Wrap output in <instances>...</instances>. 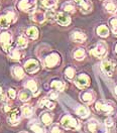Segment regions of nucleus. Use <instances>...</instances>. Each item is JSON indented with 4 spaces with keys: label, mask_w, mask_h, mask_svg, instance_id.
Here are the masks:
<instances>
[{
    "label": "nucleus",
    "mask_w": 117,
    "mask_h": 133,
    "mask_svg": "<svg viewBox=\"0 0 117 133\" xmlns=\"http://www.w3.org/2000/svg\"><path fill=\"white\" fill-rule=\"evenodd\" d=\"M73 58L77 59V61H83L84 58H86V51L82 48H79V49H76L73 51Z\"/></svg>",
    "instance_id": "32"
},
{
    "label": "nucleus",
    "mask_w": 117,
    "mask_h": 133,
    "mask_svg": "<svg viewBox=\"0 0 117 133\" xmlns=\"http://www.w3.org/2000/svg\"><path fill=\"white\" fill-rule=\"evenodd\" d=\"M109 25H110V28H111L113 34L117 36V17H111L109 19Z\"/></svg>",
    "instance_id": "38"
},
{
    "label": "nucleus",
    "mask_w": 117,
    "mask_h": 133,
    "mask_svg": "<svg viewBox=\"0 0 117 133\" xmlns=\"http://www.w3.org/2000/svg\"><path fill=\"white\" fill-rule=\"evenodd\" d=\"M3 93V90H2V87L0 86V94H2Z\"/></svg>",
    "instance_id": "44"
},
{
    "label": "nucleus",
    "mask_w": 117,
    "mask_h": 133,
    "mask_svg": "<svg viewBox=\"0 0 117 133\" xmlns=\"http://www.w3.org/2000/svg\"><path fill=\"white\" fill-rule=\"evenodd\" d=\"M7 95H8V97L10 100H14L16 98L17 92H16V90L13 89V88H9L8 91H7Z\"/></svg>",
    "instance_id": "40"
},
{
    "label": "nucleus",
    "mask_w": 117,
    "mask_h": 133,
    "mask_svg": "<svg viewBox=\"0 0 117 133\" xmlns=\"http://www.w3.org/2000/svg\"><path fill=\"white\" fill-rule=\"evenodd\" d=\"M7 54H8V58L12 61H20L24 57L23 50H19L17 48H11Z\"/></svg>",
    "instance_id": "20"
},
{
    "label": "nucleus",
    "mask_w": 117,
    "mask_h": 133,
    "mask_svg": "<svg viewBox=\"0 0 117 133\" xmlns=\"http://www.w3.org/2000/svg\"><path fill=\"white\" fill-rule=\"evenodd\" d=\"M21 111L18 110V109H13L11 111L8 112V115H7V122L8 124H10L11 126H16L20 123V120H21Z\"/></svg>",
    "instance_id": "10"
},
{
    "label": "nucleus",
    "mask_w": 117,
    "mask_h": 133,
    "mask_svg": "<svg viewBox=\"0 0 117 133\" xmlns=\"http://www.w3.org/2000/svg\"><path fill=\"white\" fill-rule=\"evenodd\" d=\"M4 14L8 17L9 21H10L11 24L17 21L18 14H17V11L15 8H13V7H8V8H6V10L4 11Z\"/></svg>",
    "instance_id": "24"
},
{
    "label": "nucleus",
    "mask_w": 117,
    "mask_h": 133,
    "mask_svg": "<svg viewBox=\"0 0 117 133\" xmlns=\"http://www.w3.org/2000/svg\"><path fill=\"white\" fill-rule=\"evenodd\" d=\"M11 75L15 80H22L25 77V70L21 66H13L10 69Z\"/></svg>",
    "instance_id": "18"
},
{
    "label": "nucleus",
    "mask_w": 117,
    "mask_h": 133,
    "mask_svg": "<svg viewBox=\"0 0 117 133\" xmlns=\"http://www.w3.org/2000/svg\"><path fill=\"white\" fill-rule=\"evenodd\" d=\"M104 124L106 125L107 127H111V126L113 125V120H112V118H110V117L106 118L105 121H104Z\"/></svg>",
    "instance_id": "43"
},
{
    "label": "nucleus",
    "mask_w": 117,
    "mask_h": 133,
    "mask_svg": "<svg viewBox=\"0 0 117 133\" xmlns=\"http://www.w3.org/2000/svg\"><path fill=\"white\" fill-rule=\"evenodd\" d=\"M70 38H71L72 42H74L83 43V42H85L87 41V35H86V33H84L83 31L76 29V30H73V31L71 32Z\"/></svg>",
    "instance_id": "16"
},
{
    "label": "nucleus",
    "mask_w": 117,
    "mask_h": 133,
    "mask_svg": "<svg viewBox=\"0 0 117 133\" xmlns=\"http://www.w3.org/2000/svg\"><path fill=\"white\" fill-rule=\"evenodd\" d=\"M36 1L37 0H16V8L22 12L32 13L36 10Z\"/></svg>",
    "instance_id": "1"
},
{
    "label": "nucleus",
    "mask_w": 117,
    "mask_h": 133,
    "mask_svg": "<svg viewBox=\"0 0 117 133\" xmlns=\"http://www.w3.org/2000/svg\"><path fill=\"white\" fill-rule=\"evenodd\" d=\"M18 98L19 100L21 101V102H27V101H29L30 98H31V95H30V93L28 91H26V90H22V91L19 92V94H18Z\"/></svg>",
    "instance_id": "37"
},
{
    "label": "nucleus",
    "mask_w": 117,
    "mask_h": 133,
    "mask_svg": "<svg viewBox=\"0 0 117 133\" xmlns=\"http://www.w3.org/2000/svg\"><path fill=\"white\" fill-rule=\"evenodd\" d=\"M44 125L42 124V122H40L38 120L34 119V120H30L28 122V128L30 130H32L34 133H44Z\"/></svg>",
    "instance_id": "17"
},
{
    "label": "nucleus",
    "mask_w": 117,
    "mask_h": 133,
    "mask_svg": "<svg viewBox=\"0 0 117 133\" xmlns=\"http://www.w3.org/2000/svg\"><path fill=\"white\" fill-rule=\"evenodd\" d=\"M95 108H96V110L99 113L104 114V115H110L114 111L113 105L110 102L105 101V100H99V101H97L96 104H95Z\"/></svg>",
    "instance_id": "6"
},
{
    "label": "nucleus",
    "mask_w": 117,
    "mask_h": 133,
    "mask_svg": "<svg viewBox=\"0 0 117 133\" xmlns=\"http://www.w3.org/2000/svg\"><path fill=\"white\" fill-rule=\"evenodd\" d=\"M74 2L83 14H88L92 11L93 4L90 0H74Z\"/></svg>",
    "instance_id": "11"
},
{
    "label": "nucleus",
    "mask_w": 117,
    "mask_h": 133,
    "mask_svg": "<svg viewBox=\"0 0 117 133\" xmlns=\"http://www.w3.org/2000/svg\"><path fill=\"white\" fill-rule=\"evenodd\" d=\"M103 6L106 10V12H108L110 14L117 13V3L114 0H105L103 2Z\"/></svg>",
    "instance_id": "21"
},
{
    "label": "nucleus",
    "mask_w": 117,
    "mask_h": 133,
    "mask_svg": "<svg viewBox=\"0 0 117 133\" xmlns=\"http://www.w3.org/2000/svg\"><path fill=\"white\" fill-rule=\"evenodd\" d=\"M44 14H46V19H47L48 21H50V22L56 21L57 13H56V11H55L54 9H48V10L44 12Z\"/></svg>",
    "instance_id": "36"
},
{
    "label": "nucleus",
    "mask_w": 117,
    "mask_h": 133,
    "mask_svg": "<svg viewBox=\"0 0 117 133\" xmlns=\"http://www.w3.org/2000/svg\"><path fill=\"white\" fill-rule=\"evenodd\" d=\"M74 83H75L77 88H79V89H85V88H87L90 85L91 79H90L89 76L86 75V74H80V75H78L75 78Z\"/></svg>",
    "instance_id": "12"
},
{
    "label": "nucleus",
    "mask_w": 117,
    "mask_h": 133,
    "mask_svg": "<svg viewBox=\"0 0 117 133\" xmlns=\"http://www.w3.org/2000/svg\"><path fill=\"white\" fill-rule=\"evenodd\" d=\"M96 32L101 37H107L109 35V28L107 25L101 24L96 28Z\"/></svg>",
    "instance_id": "31"
},
{
    "label": "nucleus",
    "mask_w": 117,
    "mask_h": 133,
    "mask_svg": "<svg viewBox=\"0 0 117 133\" xmlns=\"http://www.w3.org/2000/svg\"><path fill=\"white\" fill-rule=\"evenodd\" d=\"M65 77L67 78L68 80L72 81V80H75L76 77V69L73 66H68L65 70Z\"/></svg>",
    "instance_id": "35"
},
{
    "label": "nucleus",
    "mask_w": 117,
    "mask_h": 133,
    "mask_svg": "<svg viewBox=\"0 0 117 133\" xmlns=\"http://www.w3.org/2000/svg\"><path fill=\"white\" fill-rule=\"evenodd\" d=\"M11 25L10 21H9L8 17L6 16L4 13L0 15V29H7L9 26Z\"/></svg>",
    "instance_id": "33"
},
{
    "label": "nucleus",
    "mask_w": 117,
    "mask_h": 133,
    "mask_svg": "<svg viewBox=\"0 0 117 133\" xmlns=\"http://www.w3.org/2000/svg\"><path fill=\"white\" fill-rule=\"evenodd\" d=\"M107 54H108V45L104 42H98L96 45L90 50V55L97 58H105Z\"/></svg>",
    "instance_id": "4"
},
{
    "label": "nucleus",
    "mask_w": 117,
    "mask_h": 133,
    "mask_svg": "<svg viewBox=\"0 0 117 133\" xmlns=\"http://www.w3.org/2000/svg\"><path fill=\"white\" fill-rule=\"evenodd\" d=\"M40 118H41V122H42L44 126H50V125L53 123V119H54L53 114L50 113V112H48V111L42 112V114H41V117H40Z\"/></svg>",
    "instance_id": "27"
},
{
    "label": "nucleus",
    "mask_w": 117,
    "mask_h": 133,
    "mask_svg": "<svg viewBox=\"0 0 117 133\" xmlns=\"http://www.w3.org/2000/svg\"><path fill=\"white\" fill-rule=\"evenodd\" d=\"M20 111H21V114H22V117L23 118H30V117L34 115V108L32 105L30 104H23L20 108Z\"/></svg>",
    "instance_id": "22"
},
{
    "label": "nucleus",
    "mask_w": 117,
    "mask_h": 133,
    "mask_svg": "<svg viewBox=\"0 0 117 133\" xmlns=\"http://www.w3.org/2000/svg\"><path fill=\"white\" fill-rule=\"evenodd\" d=\"M25 35L27 38L31 39V41H35L38 38V35H40V32H38V29L36 26H29L26 30H25Z\"/></svg>",
    "instance_id": "23"
},
{
    "label": "nucleus",
    "mask_w": 117,
    "mask_h": 133,
    "mask_svg": "<svg viewBox=\"0 0 117 133\" xmlns=\"http://www.w3.org/2000/svg\"><path fill=\"white\" fill-rule=\"evenodd\" d=\"M61 62V56L58 52H50V55H48L46 58H43V66L51 69L55 68L56 66H58Z\"/></svg>",
    "instance_id": "7"
},
{
    "label": "nucleus",
    "mask_w": 117,
    "mask_h": 133,
    "mask_svg": "<svg viewBox=\"0 0 117 133\" xmlns=\"http://www.w3.org/2000/svg\"><path fill=\"white\" fill-rule=\"evenodd\" d=\"M80 100L86 105H90L96 99V93L93 90H84L79 95Z\"/></svg>",
    "instance_id": "13"
},
{
    "label": "nucleus",
    "mask_w": 117,
    "mask_h": 133,
    "mask_svg": "<svg viewBox=\"0 0 117 133\" xmlns=\"http://www.w3.org/2000/svg\"><path fill=\"white\" fill-rule=\"evenodd\" d=\"M55 106H56V104L51 101V99H49V98H42V99L38 101V107L40 108H47L49 109V110H53V109L55 108Z\"/></svg>",
    "instance_id": "26"
},
{
    "label": "nucleus",
    "mask_w": 117,
    "mask_h": 133,
    "mask_svg": "<svg viewBox=\"0 0 117 133\" xmlns=\"http://www.w3.org/2000/svg\"><path fill=\"white\" fill-rule=\"evenodd\" d=\"M87 128L91 133H108V127L96 119H90L87 123Z\"/></svg>",
    "instance_id": "5"
},
{
    "label": "nucleus",
    "mask_w": 117,
    "mask_h": 133,
    "mask_svg": "<svg viewBox=\"0 0 117 133\" xmlns=\"http://www.w3.org/2000/svg\"><path fill=\"white\" fill-rule=\"evenodd\" d=\"M116 63L111 61V59H104L100 65L101 71L108 77H111L113 76L115 70H116Z\"/></svg>",
    "instance_id": "8"
},
{
    "label": "nucleus",
    "mask_w": 117,
    "mask_h": 133,
    "mask_svg": "<svg viewBox=\"0 0 117 133\" xmlns=\"http://www.w3.org/2000/svg\"><path fill=\"white\" fill-rule=\"evenodd\" d=\"M75 113L81 118H87L90 115V110L87 106L84 105H78L75 109Z\"/></svg>",
    "instance_id": "25"
},
{
    "label": "nucleus",
    "mask_w": 117,
    "mask_h": 133,
    "mask_svg": "<svg viewBox=\"0 0 117 133\" xmlns=\"http://www.w3.org/2000/svg\"><path fill=\"white\" fill-rule=\"evenodd\" d=\"M50 88L54 90V91L57 92H63L66 88V84L60 80H54L51 83H50Z\"/></svg>",
    "instance_id": "30"
},
{
    "label": "nucleus",
    "mask_w": 117,
    "mask_h": 133,
    "mask_svg": "<svg viewBox=\"0 0 117 133\" xmlns=\"http://www.w3.org/2000/svg\"><path fill=\"white\" fill-rule=\"evenodd\" d=\"M115 52L117 54V43H116V45H115Z\"/></svg>",
    "instance_id": "45"
},
{
    "label": "nucleus",
    "mask_w": 117,
    "mask_h": 133,
    "mask_svg": "<svg viewBox=\"0 0 117 133\" xmlns=\"http://www.w3.org/2000/svg\"><path fill=\"white\" fill-rule=\"evenodd\" d=\"M23 87L31 92L34 94V96H37L40 93V88H38L37 82L34 79H27L23 83Z\"/></svg>",
    "instance_id": "15"
},
{
    "label": "nucleus",
    "mask_w": 117,
    "mask_h": 133,
    "mask_svg": "<svg viewBox=\"0 0 117 133\" xmlns=\"http://www.w3.org/2000/svg\"><path fill=\"white\" fill-rule=\"evenodd\" d=\"M9 101L8 95H5V94H0V102L1 103H4V104H7Z\"/></svg>",
    "instance_id": "41"
},
{
    "label": "nucleus",
    "mask_w": 117,
    "mask_h": 133,
    "mask_svg": "<svg viewBox=\"0 0 117 133\" xmlns=\"http://www.w3.org/2000/svg\"><path fill=\"white\" fill-rule=\"evenodd\" d=\"M25 72L28 74H35L40 71V62L35 58H28L27 61H25L24 65H23Z\"/></svg>",
    "instance_id": "9"
},
{
    "label": "nucleus",
    "mask_w": 117,
    "mask_h": 133,
    "mask_svg": "<svg viewBox=\"0 0 117 133\" xmlns=\"http://www.w3.org/2000/svg\"><path fill=\"white\" fill-rule=\"evenodd\" d=\"M61 125L63 126V128L69 129V130H79L81 127V125L77 119L68 114L64 115L61 118Z\"/></svg>",
    "instance_id": "2"
},
{
    "label": "nucleus",
    "mask_w": 117,
    "mask_h": 133,
    "mask_svg": "<svg viewBox=\"0 0 117 133\" xmlns=\"http://www.w3.org/2000/svg\"><path fill=\"white\" fill-rule=\"evenodd\" d=\"M58 92L51 90V91L49 93V97H50V99H53V100L57 99V98H58Z\"/></svg>",
    "instance_id": "42"
},
{
    "label": "nucleus",
    "mask_w": 117,
    "mask_h": 133,
    "mask_svg": "<svg viewBox=\"0 0 117 133\" xmlns=\"http://www.w3.org/2000/svg\"><path fill=\"white\" fill-rule=\"evenodd\" d=\"M60 0H42V5L44 8L54 9L58 5Z\"/></svg>",
    "instance_id": "34"
},
{
    "label": "nucleus",
    "mask_w": 117,
    "mask_h": 133,
    "mask_svg": "<svg viewBox=\"0 0 117 133\" xmlns=\"http://www.w3.org/2000/svg\"><path fill=\"white\" fill-rule=\"evenodd\" d=\"M56 21L62 26H68L71 24L72 19H71V16L69 15V13L65 12V11H60L57 13Z\"/></svg>",
    "instance_id": "14"
},
{
    "label": "nucleus",
    "mask_w": 117,
    "mask_h": 133,
    "mask_svg": "<svg viewBox=\"0 0 117 133\" xmlns=\"http://www.w3.org/2000/svg\"><path fill=\"white\" fill-rule=\"evenodd\" d=\"M76 8H77V6H76L74 1H67V2H65V3L62 5L63 11H65V12H67V13H71V14H72V13H75Z\"/></svg>",
    "instance_id": "29"
},
{
    "label": "nucleus",
    "mask_w": 117,
    "mask_h": 133,
    "mask_svg": "<svg viewBox=\"0 0 117 133\" xmlns=\"http://www.w3.org/2000/svg\"><path fill=\"white\" fill-rule=\"evenodd\" d=\"M18 133H28V132H26V131H20V132H18Z\"/></svg>",
    "instance_id": "46"
},
{
    "label": "nucleus",
    "mask_w": 117,
    "mask_h": 133,
    "mask_svg": "<svg viewBox=\"0 0 117 133\" xmlns=\"http://www.w3.org/2000/svg\"><path fill=\"white\" fill-rule=\"evenodd\" d=\"M50 133H64V130L58 124H51L50 127Z\"/></svg>",
    "instance_id": "39"
},
{
    "label": "nucleus",
    "mask_w": 117,
    "mask_h": 133,
    "mask_svg": "<svg viewBox=\"0 0 117 133\" xmlns=\"http://www.w3.org/2000/svg\"><path fill=\"white\" fill-rule=\"evenodd\" d=\"M15 44H16L17 49H19V50H24L25 48L28 45V39H27L26 35H25V34H20V35L17 37Z\"/></svg>",
    "instance_id": "28"
},
{
    "label": "nucleus",
    "mask_w": 117,
    "mask_h": 133,
    "mask_svg": "<svg viewBox=\"0 0 117 133\" xmlns=\"http://www.w3.org/2000/svg\"><path fill=\"white\" fill-rule=\"evenodd\" d=\"M115 93H116V94H117V86H116V87H115Z\"/></svg>",
    "instance_id": "47"
},
{
    "label": "nucleus",
    "mask_w": 117,
    "mask_h": 133,
    "mask_svg": "<svg viewBox=\"0 0 117 133\" xmlns=\"http://www.w3.org/2000/svg\"><path fill=\"white\" fill-rule=\"evenodd\" d=\"M12 43V33L7 29L0 30V46L5 52H8L11 49L10 45Z\"/></svg>",
    "instance_id": "3"
},
{
    "label": "nucleus",
    "mask_w": 117,
    "mask_h": 133,
    "mask_svg": "<svg viewBox=\"0 0 117 133\" xmlns=\"http://www.w3.org/2000/svg\"><path fill=\"white\" fill-rule=\"evenodd\" d=\"M30 20L35 22V23L42 24L47 20L46 19V14H44V12H42V10H35L32 13H30Z\"/></svg>",
    "instance_id": "19"
}]
</instances>
